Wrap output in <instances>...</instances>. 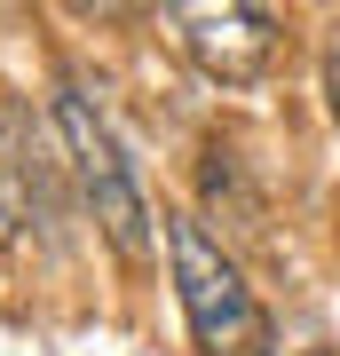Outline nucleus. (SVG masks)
<instances>
[{"mask_svg":"<svg viewBox=\"0 0 340 356\" xmlns=\"http://www.w3.org/2000/svg\"><path fill=\"white\" fill-rule=\"evenodd\" d=\"M24 143H16V111L8 103H0V245L16 238V229H24Z\"/></svg>","mask_w":340,"mask_h":356,"instance_id":"nucleus-4","label":"nucleus"},{"mask_svg":"<svg viewBox=\"0 0 340 356\" xmlns=\"http://www.w3.org/2000/svg\"><path fill=\"white\" fill-rule=\"evenodd\" d=\"M175 32H182L190 64L206 79H222V88H253L269 72V56H277V16L238 8V0H222V8H175Z\"/></svg>","mask_w":340,"mask_h":356,"instance_id":"nucleus-3","label":"nucleus"},{"mask_svg":"<svg viewBox=\"0 0 340 356\" xmlns=\"http://www.w3.org/2000/svg\"><path fill=\"white\" fill-rule=\"evenodd\" d=\"M56 127H63V151H72V182H79V198H88V214L95 229L119 245L127 261H143L151 254V198H143V182H135V166H127L119 151V135L103 127V111L79 88H63L56 95Z\"/></svg>","mask_w":340,"mask_h":356,"instance_id":"nucleus-2","label":"nucleus"},{"mask_svg":"<svg viewBox=\"0 0 340 356\" xmlns=\"http://www.w3.org/2000/svg\"><path fill=\"white\" fill-rule=\"evenodd\" d=\"M325 88H332V111H340V48H332V64H325Z\"/></svg>","mask_w":340,"mask_h":356,"instance_id":"nucleus-5","label":"nucleus"},{"mask_svg":"<svg viewBox=\"0 0 340 356\" xmlns=\"http://www.w3.org/2000/svg\"><path fill=\"white\" fill-rule=\"evenodd\" d=\"M166 261H175V301L190 317V341L206 356H253L261 348V301L245 269L222 254V238L198 214H166Z\"/></svg>","mask_w":340,"mask_h":356,"instance_id":"nucleus-1","label":"nucleus"}]
</instances>
